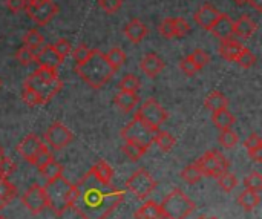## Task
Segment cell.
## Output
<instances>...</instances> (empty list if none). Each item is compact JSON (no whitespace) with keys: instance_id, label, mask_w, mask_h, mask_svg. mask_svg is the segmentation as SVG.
<instances>
[{"instance_id":"277c9868","label":"cell","mask_w":262,"mask_h":219,"mask_svg":"<svg viewBox=\"0 0 262 219\" xmlns=\"http://www.w3.org/2000/svg\"><path fill=\"white\" fill-rule=\"evenodd\" d=\"M23 86H28L32 91H35L41 97L43 103L46 104L61 91L63 83L55 69L38 68L25 80Z\"/></svg>"},{"instance_id":"2e32d148","label":"cell","mask_w":262,"mask_h":219,"mask_svg":"<svg viewBox=\"0 0 262 219\" xmlns=\"http://www.w3.org/2000/svg\"><path fill=\"white\" fill-rule=\"evenodd\" d=\"M140 66H141V71H143L147 77L155 78V77L164 69V61H163V58H161L158 54L149 52V54H146V55L143 57Z\"/></svg>"},{"instance_id":"c3c4849f","label":"cell","mask_w":262,"mask_h":219,"mask_svg":"<svg viewBox=\"0 0 262 219\" xmlns=\"http://www.w3.org/2000/svg\"><path fill=\"white\" fill-rule=\"evenodd\" d=\"M180 68H181V71L186 74V75H189V77H192V75H195L200 69H198V66L192 61V58L187 55V57H184L181 61H180Z\"/></svg>"},{"instance_id":"681fc988","label":"cell","mask_w":262,"mask_h":219,"mask_svg":"<svg viewBox=\"0 0 262 219\" xmlns=\"http://www.w3.org/2000/svg\"><path fill=\"white\" fill-rule=\"evenodd\" d=\"M89 52H91V49L86 46V45H78L74 51H72V57H74V61H75V64H78V63H81V61H84L86 60V57L89 55Z\"/></svg>"},{"instance_id":"d4e9b609","label":"cell","mask_w":262,"mask_h":219,"mask_svg":"<svg viewBox=\"0 0 262 219\" xmlns=\"http://www.w3.org/2000/svg\"><path fill=\"white\" fill-rule=\"evenodd\" d=\"M204 106L212 111V112H216V111H221V109H226L229 106V98L220 92V91H213L210 92L207 97H206V101H204Z\"/></svg>"},{"instance_id":"8992f818","label":"cell","mask_w":262,"mask_h":219,"mask_svg":"<svg viewBox=\"0 0 262 219\" xmlns=\"http://www.w3.org/2000/svg\"><path fill=\"white\" fill-rule=\"evenodd\" d=\"M155 130L149 127L147 124H144L143 121L134 118L123 130H121V138L127 143H135L144 149H149L154 144V137H155Z\"/></svg>"},{"instance_id":"b9f144b4","label":"cell","mask_w":262,"mask_h":219,"mask_svg":"<svg viewBox=\"0 0 262 219\" xmlns=\"http://www.w3.org/2000/svg\"><path fill=\"white\" fill-rule=\"evenodd\" d=\"M173 31H175V37L183 38L190 32V25L183 17H177L173 18Z\"/></svg>"},{"instance_id":"6f0895ef","label":"cell","mask_w":262,"mask_h":219,"mask_svg":"<svg viewBox=\"0 0 262 219\" xmlns=\"http://www.w3.org/2000/svg\"><path fill=\"white\" fill-rule=\"evenodd\" d=\"M3 155H5V152H3V147H2V144H0V158H2Z\"/></svg>"},{"instance_id":"94428289","label":"cell","mask_w":262,"mask_h":219,"mask_svg":"<svg viewBox=\"0 0 262 219\" xmlns=\"http://www.w3.org/2000/svg\"><path fill=\"white\" fill-rule=\"evenodd\" d=\"M209 219H218V218H209Z\"/></svg>"},{"instance_id":"5b68a950","label":"cell","mask_w":262,"mask_h":219,"mask_svg":"<svg viewBox=\"0 0 262 219\" xmlns=\"http://www.w3.org/2000/svg\"><path fill=\"white\" fill-rule=\"evenodd\" d=\"M164 216L169 219H186L195 212L193 201L180 189L172 190L160 204Z\"/></svg>"},{"instance_id":"ee69618b","label":"cell","mask_w":262,"mask_h":219,"mask_svg":"<svg viewBox=\"0 0 262 219\" xmlns=\"http://www.w3.org/2000/svg\"><path fill=\"white\" fill-rule=\"evenodd\" d=\"M190 58H192V61L198 66V69H203L204 66H207L209 64V61H210V57H209V54L206 52V51H203V49H195L190 55H189Z\"/></svg>"},{"instance_id":"11a10c76","label":"cell","mask_w":262,"mask_h":219,"mask_svg":"<svg viewBox=\"0 0 262 219\" xmlns=\"http://www.w3.org/2000/svg\"><path fill=\"white\" fill-rule=\"evenodd\" d=\"M46 0H26V6H35V5H40Z\"/></svg>"},{"instance_id":"f1b7e54d","label":"cell","mask_w":262,"mask_h":219,"mask_svg":"<svg viewBox=\"0 0 262 219\" xmlns=\"http://www.w3.org/2000/svg\"><path fill=\"white\" fill-rule=\"evenodd\" d=\"M38 170H40L41 177H43L46 181L55 180V178H58V177L63 175V166H61L58 161H55L54 158H52L49 163H46V164H45L41 169H38Z\"/></svg>"},{"instance_id":"8fae6325","label":"cell","mask_w":262,"mask_h":219,"mask_svg":"<svg viewBox=\"0 0 262 219\" xmlns=\"http://www.w3.org/2000/svg\"><path fill=\"white\" fill-rule=\"evenodd\" d=\"M21 204L32 215H38L45 209H48V201H46V195H45L43 187L38 186V184H32L21 195Z\"/></svg>"},{"instance_id":"f6af8a7d","label":"cell","mask_w":262,"mask_h":219,"mask_svg":"<svg viewBox=\"0 0 262 219\" xmlns=\"http://www.w3.org/2000/svg\"><path fill=\"white\" fill-rule=\"evenodd\" d=\"M54 46V49H55V52L64 60L69 54H71V51H72V46H71V43H69V40H66V38H58L57 41H55V45H52Z\"/></svg>"},{"instance_id":"74e56055","label":"cell","mask_w":262,"mask_h":219,"mask_svg":"<svg viewBox=\"0 0 262 219\" xmlns=\"http://www.w3.org/2000/svg\"><path fill=\"white\" fill-rule=\"evenodd\" d=\"M21 98H23V101L28 106H41V104H45L43 100H41V97L35 91H32L31 87H28V86H23V89H21Z\"/></svg>"},{"instance_id":"9a60e30c","label":"cell","mask_w":262,"mask_h":219,"mask_svg":"<svg viewBox=\"0 0 262 219\" xmlns=\"http://www.w3.org/2000/svg\"><path fill=\"white\" fill-rule=\"evenodd\" d=\"M220 14H221V12H220L213 5L206 3V5H203V6L195 12L193 18H195V23H196L200 28H203V29H206V31H210L212 26H213V23L218 20Z\"/></svg>"},{"instance_id":"e0dca14e","label":"cell","mask_w":262,"mask_h":219,"mask_svg":"<svg viewBox=\"0 0 262 219\" xmlns=\"http://www.w3.org/2000/svg\"><path fill=\"white\" fill-rule=\"evenodd\" d=\"M233 26H235V21L227 15V14H220L218 20L213 23L210 32L218 37L220 40H226V38H230L233 37Z\"/></svg>"},{"instance_id":"f5cc1de1","label":"cell","mask_w":262,"mask_h":219,"mask_svg":"<svg viewBox=\"0 0 262 219\" xmlns=\"http://www.w3.org/2000/svg\"><path fill=\"white\" fill-rule=\"evenodd\" d=\"M249 157H250L255 163H262V146L253 149V150H249Z\"/></svg>"},{"instance_id":"1f68e13d","label":"cell","mask_w":262,"mask_h":219,"mask_svg":"<svg viewBox=\"0 0 262 219\" xmlns=\"http://www.w3.org/2000/svg\"><path fill=\"white\" fill-rule=\"evenodd\" d=\"M140 86H141V83H140L138 77H135L134 74H127V75H124V77L120 80V83H118L120 91L135 92V94H137V91L140 89Z\"/></svg>"},{"instance_id":"ba28073f","label":"cell","mask_w":262,"mask_h":219,"mask_svg":"<svg viewBox=\"0 0 262 219\" xmlns=\"http://www.w3.org/2000/svg\"><path fill=\"white\" fill-rule=\"evenodd\" d=\"M167 117H169L167 111L155 98H149L147 101H144L140 106V109L135 112V118L143 121L152 129H160V126L164 124Z\"/></svg>"},{"instance_id":"7dc6e473","label":"cell","mask_w":262,"mask_h":219,"mask_svg":"<svg viewBox=\"0 0 262 219\" xmlns=\"http://www.w3.org/2000/svg\"><path fill=\"white\" fill-rule=\"evenodd\" d=\"M158 31H160V34H161L164 38H173V37H175V31H173V18H164V20L160 23Z\"/></svg>"},{"instance_id":"7a4b0ae2","label":"cell","mask_w":262,"mask_h":219,"mask_svg":"<svg viewBox=\"0 0 262 219\" xmlns=\"http://www.w3.org/2000/svg\"><path fill=\"white\" fill-rule=\"evenodd\" d=\"M75 72L78 77L92 89H100L114 77L115 69L111 66L106 54L100 49H91L84 61L75 64Z\"/></svg>"},{"instance_id":"484cf974","label":"cell","mask_w":262,"mask_h":219,"mask_svg":"<svg viewBox=\"0 0 262 219\" xmlns=\"http://www.w3.org/2000/svg\"><path fill=\"white\" fill-rule=\"evenodd\" d=\"M89 172H91L98 181H101V183H112L114 170H112V167H111L106 161H103V160L97 161V163L91 167Z\"/></svg>"},{"instance_id":"9f6ffc18","label":"cell","mask_w":262,"mask_h":219,"mask_svg":"<svg viewBox=\"0 0 262 219\" xmlns=\"http://www.w3.org/2000/svg\"><path fill=\"white\" fill-rule=\"evenodd\" d=\"M235 3H236V5H239V6H243V5H246V3H247V0H235Z\"/></svg>"},{"instance_id":"cb8c5ba5","label":"cell","mask_w":262,"mask_h":219,"mask_svg":"<svg viewBox=\"0 0 262 219\" xmlns=\"http://www.w3.org/2000/svg\"><path fill=\"white\" fill-rule=\"evenodd\" d=\"M15 196H17V189L14 187V184H11L8 178L0 177V210L9 206Z\"/></svg>"},{"instance_id":"816d5d0a","label":"cell","mask_w":262,"mask_h":219,"mask_svg":"<svg viewBox=\"0 0 262 219\" xmlns=\"http://www.w3.org/2000/svg\"><path fill=\"white\" fill-rule=\"evenodd\" d=\"M6 8L11 12L17 14V12H20V11H23L26 8V0H6Z\"/></svg>"},{"instance_id":"d6986e66","label":"cell","mask_w":262,"mask_h":219,"mask_svg":"<svg viewBox=\"0 0 262 219\" xmlns=\"http://www.w3.org/2000/svg\"><path fill=\"white\" fill-rule=\"evenodd\" d=\"M258 29V25L253 18H250L249 15H243L238 21H235L233 26V35L243 38V40H249Z\"/></svg>"},{"instance_id":"91938a15","label":"cell","mask_w":262,"mask_h":219,"mask_svg":"<svg viewBox=\"0 0 262 219\" xmlns=\"http://www.w3.org/2000/svg\"><path fill=\"white\" fill-rule=\"evenodd\" d=\"M0 89H2V80H0Z\"/></svg>"},{"instance_id":"30bf717a","label":"cell","mask_w":262,"mask_h":219,"mask_svg":"<svg viewBox=\"0 0 262 219\" xmlns=\"http://www.w3.org/2000/svg\"><path fill=\"white\" fill-rule=\"evenodd\" d=\"M74 140V134L60 121L52 123L46 134H45V141L46 144L54 149V150H61L63 147H66L71 141Z\"/></svg>"},{"instance_id":"836d02e7","label":"cell","mask_w":262,"mask_h":219,"mask_svg":"<svg viewBox=\"0 0 262 219\" xmlns=\"http://www.w3.org/2000/svg\"><path fill=\"white\" fill-rule=\"evenodd\" d=\"M218 184H220V187L224 190V192H232L236 186H238V178L232 173V172H224V173H221L218 178Z\"/></svg>"},{"instance_id":"60d3db41","label":"cell","mask_w":262,"mask_h":219,"mask_svg":"<svg viewBox=\"0 0 262 219\" xmlns=\"http://www.w3.org/2000/svg\"><path fill=\"white\" fill-rule=\"evenodd\" d=\"M52 160V154H51V149L43 143V146H41V149L38 150V154H37V157H35V160H34V164L32 166H35L37 169H41L46 163H49Z\"/></svg>"},{"instance_id":"db71d44e","label":"cell","mask_w":262,"mask_h":219,"mask_svg":"<svg viewBox=\"0 0 262 219\" xmlns=\"http://www.w3.org/2000/svg\"><path fill=\"white\" fill-rule=\"evenodd\" d=\"M247 3H249L252 8H255L258 12H261L262 11V0H247Z\"/></svg>"},{"instance_id":"ab89813d","label":"cell","mask_w":262,"mask_h":219,"mask_svg":"<svg viewBox=\"0 0 262 219\" xmlns=\"http://www.w3.org/2000/svg\"><path fill=\"white\" fill-rule=\"evenodd\" d=\"M15 58H17V61H18L20 64L29 66L31 63H34L35 55H34V51H32V49H29V48H26V46H21V48L15 52Z\"/></svg>"},{"instance_id":"f546056e","label":"cell","mask_w":262,"mask_h":219,"mask_svg":"<svg viewBox=\"0 0 262 219\" xmlns=\"http://www.w3.org/2000/svg\"><path fill=\"white\" fill-rule=\"evenodd\" d=\"M23 43H25L26 48H29L32 51H37L40 46L45 45V37L37 29H29L23 37Z\"/></svg>"},{"instance_id":"d590c367","label":"cell","mask_w":262,"mask_h":219,"mask_svg":"<svg viewBox=\"0 0 262 219\" xmlns=\"http://www.w3.org/2000/svg\"><path fill=\"white\" fill-rule=\"evenodd\" d=\"M201 172H200V169L196 167V164H190V166H187V167H184L183 169V172H181V178L187 183V184H196L200 180H201Z\"/></svg>"},{"instance_id":"603a6c76","label":"cell","mask_w":262,"mask_h":219,"mask_svg":"<svg viewBox=\"0 0 262 219\" xmlns=\"http://www.w3.org/2000/svg\"><path fill=\"white\" fill-rule=\"evenodd\" d=\"M212 121H213V124H215L220 130H229V129L233 127V124H235L236 120H235V115L226 107V109H221V111L213 112Z\"/></svg>"},{"instance_id":"f907efd6","label":"cell","mask_w":262,"mask_h":219,"mask_svg":"<svg viewBox=\"0 0 262 219\" xmlns=\"http://www.w3.org/2000/svg\"><path fill=\"white\" fill-rule=\"evenodd\" d=\"M262 146V140L261 137L258 135V134H250L247 138H246V141H244V147L247 149V152L249 150H253V149H256V147H259Z\"/></svg>"},{"instance_id":"7c38bea8","label":"cell","mask_w":262,"mask_h":219,"mask_svg":"<svg viewBox=\"0 0 262 219\" xmlns=\"http://www.w3.org/2000/svg\"><path fill=\"white\" fill-rule=\"evenodd\" d=\"M26 14L40 26H45L48 25L58 12V5L52 0H46L40 5H35V6H26L25 8Z\"/></svg>"},{"instance_id":"ffe728a7","label":"cell","mask_w":262,"mask_h":219,"mask_svg":"<svg viewBox=\"0 0 262 219\" xmlns=\"http://www.w3.org/2000/svg\"><path fill=\"white\" fill-rule=\"evenodd\" d=\"M243 45L233 37L230 38H226V40H221V45H220V55L227 60V61H235L238 58V55L241 54L243 51Z\"/></svg>"},{"instance_id":"5bb4252c","label":"cell","mask_w":262,"mask_h":219,"mask_svg":"<svg viewBox=\"0 0 262 219\" xmlns=\"http://www.w3.org/2000/svg\"><path fill=\"white\" fill-rule=\"evenodd\" d=\"M41 146H43V141L35 134H29L17 144L15 149L23 157L25 161H28L29 164H34V160H35L38 150L41 149Z\"/></svg>"},{"instance_id":"bcb514c9","label":"cell","mask_w":262,"mask_h":219,"mask_svg":"<svg viewBox=\"0 0 262 219\" xmlns=\"http://www.w3.org/2000/svg\"><path fill=\"white\" fill-rule=\"evenodd\" d=\"M98 5L104 12L115 14L117 11H120V8L123 5V0H98Z\"/></svg>"},{"instance_id":"44dd1931","label":"cell","mask_w":262,"mask_h":219,"mask_svg":"<svg viewBox=\"0 0 262 219\" xmlns=\"http://www.w3.org/2000/svg\"><path fill=\"white\" fill-rule=\"evenodd\" d=\"M138 95L135 92H126V91H120L118 94H115L114 97V104L121 111V112H130L137 103H138Z\"/></svg>"},{"instance_id":"83f0119b","label":"cell","mask_w":262,"mask_h":219,"mask_svg":"<svg viewBox=\"0 0 262 219\" xmlns=\"http://www.w3.org/2000/svg\"><path fill=\"white\" fill-rule=\"evenodd\" d=\"M259 203H261L259 193L252 192V190H247V189H246L244 192H241V195L238 196V204H239L244 210H247V212L255 210V209L259 206Z\"/></svg>"},{"instance_id":"ac0fdd59","label":"cell","mask_w":262,"mask_h":219,"mask_svg":"<svg viewBox=\"0 0 262 219\" xmlns=\"http://www.w3.org/2000/svg\"><path fill=\"white\" fill-rule=\"evenodd\" d=\"M124 35L132 43H140L147 35V26L140 18H132L124 26Z\"/></svg>"},{"instance_id":"4fadbf2b","label":"cell","mask_w":262,"mask_h":219,"mask_svg":"<svg viewBox=\"0 0 262 219\" xmlns=\"http://www.w3.org/2000/svg\"><path fill=\"white\" fill-rule=\"evenodd\" d=\"M34 63L38 64V68H48V69H55L63 63V58L55 52L52 45H43L37 51H34Z\"/></svg>"},{"instance_id":"d6a6232c","label":"cell","mask_w":262,"mask_h":219,"mask_svg":"<svg viewBox=\"0 0 262 219\" xmlns=\"http://www.w3.org/2000/svg\"><path fill=\"white\" fill-rule=\"evenodd\" d=\"M106 57H107L111 66H112L115 71H118V69L124 64V61H126V54L123 52L121 48H112V49L106 54Z\"/></svg>"},{"instance_id":"52a82bcc","label":"cell","mask_w":262,"mask_h":219,"mask_svg":"<svg viewBox=\"0 0 262 219\" xmlns=\"http://www.w3.org/2000/svg\"><path fill=\"white\" fill-rule=\"evenodd\" d=\"M196 167L200 169L201 175L210 177V178H218L221 173L229 170V160L220 152V150H209L206 152L201 158L196 160Z\"/></svg>"},{"instance_id":"f35d334b","label":"cell","mask_w":262,"mask_h":219,"mask_svg":"<svg viewBox=\"0 0 262 219\" xmlns=\"http://www.w3.org/2000/svg\"><path fill=\"white\" fill-rule=\"evenodd\" d=\"M244 186L247 190H252V192H256L259 193L262 190V177L259 172H253L250 173L249 177H246L244 180Z\"/></svg>"},{"instance_id":"7402d4cb","label":"cell","mask_w":262,"mask_h":219,"mask_svg":"<svg viewBox=\"0 0 262 219\" xmlns=\"http://www.w3.org/2000/svg\"><path fill=\"white\" fill-rule=\"evenodd\" d=\"M135 219H169L164 216L160 204L154 201L144 203L137 212H135Z\"/></svg>"},{"instance_id":"8d00e7d4","label":"cell","mask_w":262,"mask_h":219,"mask_svg":"<svg viewBox=\"0 0 262 219\" xmlns=\"http://www.w3.org/2000/svg\"><path fill=\"white\" fill-rule=\"evenodd\" d=\"M235 61H238V64H239L241 68H244V69H250L252 66H255L256 57H255V54H253L249 48H243L241 54L238 55V58H236Z\"/></svg>"},{"instance_id":"4dcf8cb0","label":"cell","mask_w":262,"mask_h":219,"mask_svg":"<svg viewBox=\"0 0 262 219\" xmlns=\"http://www.w3.org/2000/svg\"><path fill=\"white\" fill-rule=\"evenodd\" d=\"M123 149V154L130 160V161H138L146 152H147V149H144V147H141V146H138V144H135V143H124V146L121 147Z\"/></svg>"},{"instance_id":"7bdbcfd3","label":"cell","mask_w":262,"mask_h":219,"mask_svg":"<svg viewBox=\"0 0 262 219\" xmlns=\"http://www.w3.org/2000/svg\"><path fill=\"white\" fill-rule=\"evenodd\" d=\"M15 169H17V166H15V163L9 158V157H2L0 158V177H3V178H9L14 172H15Z\"/></svg>"},{"instance_id":"9c48e42d","label":"cell","mask_w":262,"mask_h":219,"mask_svg":"<svg viewBox=\"0 0 262 219\" xmlns=\"http://www.w3.org/2000/svg\"><path fill=\"white\" fill-rule=\"evenodd\" d=\"M157 187V181L146 169H138L127 181L126 189L138 200H146Z\"/></svg>"},{"instance_id":"e575fe53","label":"cell","mask_w":262,"mask_h":219,"mask_svg":"<svg viewBox=\"0 0 262 219\" xmlns=\"http://www.w3.org/2000/svg\"><path fill=\"white\" fill-rule=\"evenodd\" d=\"M218 141H220V144H221L223 147H226V149H233V147L239 143V137H238L232 129H229V130H221V135H220Z\"/></svg>"},{"instance_id":"3957f363","label":"cell","mask_w":262,"mask_h":219,"mask_svg":"<svg viewBox=\"0 0 262 219\" xmlns=\"http://www.w3.org/2000/svg\"><path fill=\"white\" fill-rule=\"evenodd\" d=\"M43 190L46 195L48 209L55 216H61L68 209H71L74 198V184H71V181L66 180L63 175L48 181Z\"/></svg>"},{"instance_id":"6da1fadb","label":"cell","mask_w":262,"mask_h":219,"mask_svg":"<svg viewBox=\"0 0 262 219\" xmlns=\"http://www.w3.org/2000/svg\"><path fill=\"white\" fill-rule=\"evenodd\" d=\"M124 200V192L111 183L98 181L88 172L77 184H74L72 206L83 219H106Z\"/></svg>"},{"instance_id":"4316f807","label":"cell","mask_w":262,"mask_h":219,"mask_svg":"<svg viewBox=\"0 0 262 219\" xmlns=\"http://www.w3.org/2000/svg\"><path fill=\"white\" fill-rule=\"evenodd\" d=\"M154 143L160 147V150H161V152L169 154V152L173 149V146H175L177 140H175L169 132L157 129V130H155V137H154Z\"/></svg>"},{"instance_id":"680465c9","label":"cell","mask_w":262,"mask_h":219,"mask_svg":"<svg viewBox=\"0 0 262 219\" xmlns=\"http://www.w3.org/2000/svg\"><path fill=\"white\" fill-rule=\"evenodd\" d=\"M0 219H8V218H5V216H3V215H0Z\"/></svg>"}]
</instances>
